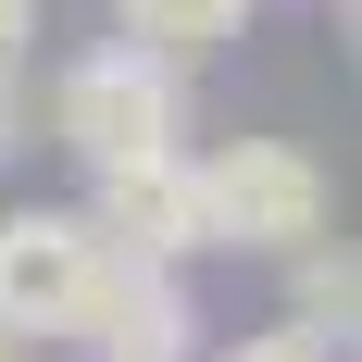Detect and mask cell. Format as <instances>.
<instances>
[{"mask_svg": "<svg viewBox=\"0 0 362 362\" xmlns=\"http://www.w3.org/2000/svg\"><path fill=\"white\" fill-rule=\"evenodd\" d=\"M200 225H213V250H313L325 238V163L288 138H225L200 163Z\"/></svg>", "mask_w": 362, "mask_h": 362, "instance_id": "2", "label": "cell"}, {"mask_svg": "<svg viewBox=\"0 0 362 362\" xmlns=\"http://www.w3.org/2000/svg\"><path fill=\"white\" fill-rule=\"evenodd\" d=\"M88 238H100L112 262L187 275V262L213 250V225H200V163H187V150H150V163L88 175Z\"/></svg>", "mask_w": 362, "mask_h": 362, "instance_id": "4", "label": "cell"}, {"mask_svg": "<svg viewBox=\"0 0 362 362\" xmlns=\"http://www.w3.org/2000/svg\"><path fill=\"white\" fill-rule=\"evenodd\" d=\"M112 25H125V50H150V63H200V50H225V37L250 25V0H112Z\"/></svg>", "mask_w": 362, "mask_h": 362, "instance_id": "6", "label": "cell"}, {"mask_svg": "<svg viewBox=\"0 0 362 362\" xmlns=\"http://www.w3.org/2000/svg\"><path fill=\"white\" fill-rule=\"evenodd\" d=\"M100 275H112V250L88 238V213H63V200L0 213V350L13 337H75Z\"/></svg>", "mask_w": 362, "mask_h": 362, "instance_id": "3", "label": "cell"}, {"mask_svg": "<svg viewBox=\"0 0 362 362\" xmlns=\"http://www.w3.org/2000/svg\"><path fill=\"white\" fill-rule=\"evenodd\" d=\"M288 262H300V300H288V325H300V337H325V325H350V313H362L350 250H325V238H313V250H288Z\"/></svg>", "mask_w": 362, "mask_h": 362, "instance_id": "7", "label": "cell"}, {"mask_svg": "<svg viewBox=\"0 0 362 362\" xmlns=\"http://www.w3.org/2000/svg\"><path fill=\"white\" fill-rule=\"evenodd\" d=\"M75 337H88L100 362H187V350H200V300H187V275H150V262H112Z\"/></svg>", "mask_w": 362, "mask_h": 362, "instance_id": "5", "label": "cell"}, {"mask_svg": "<svg viewBox=\"0 0 362 362\" xmlns=\"http://www.w3.org/2000/svg\"><path fill=\"white\" fill-rule=\"evenodd\" d=\"M225 362H337V350H325V337H300V325H250Z\"/></svg>", "mask_w": 362, "mask_h": 362, "instance_id": "8", "label": "cell"}, {"mask_svg": "<svg viewBox=\"0 0 362 362\" xmlns=\"http://www.w3.org/2000/svg\"><path fill=\"white\" fill-rule=\"evenodd\" d=\"M25 25H37V0H0V63L25 50Z\"/></svg>", "mask_w": 362, "mask_h": 362, "instance_id": "10", "label": "cell"}, {"mask_svg": "<svg viewBox=\"0 0 362 362\" xmlns=\"http://www.w3.org/2000/svg\"><path fill=\"white\" fill-rule=\"evenodd\" d=\"M13 150H25V75L0 63V163H13Z\"/></svg>", "mask_w": 362, "mask_h": 362, "instance_id": "9", "label": "cell"}, {"mask_svg": "<svg viewBox=\"0 0 362 362\" xmlns=\"http://www.w3.org/2000/svg\"><path fill=\"white\" fill-rule=\"evenodd\" d=\"M175 125H187V75H175V63H150V50H125V37L50 75V138H63L88 175L175 150Z\"/></svg>", "mask_w": 362, "mask_h": 362, "instance_id": "1", "label": "cell"}, {"mask_svg": "<svg viewBox=\"0 0 362 362\" xmlns=\"http://www.w3.org/2000/svg\"><path fill=\"white\" fill-rule=\"evenodd\" d=\"M0 362H13V350H0Z\"/></svg>", "mask_w": 362, "mask_h": 362, "instance_id": "11", "label": "cell"}]
</instances>
